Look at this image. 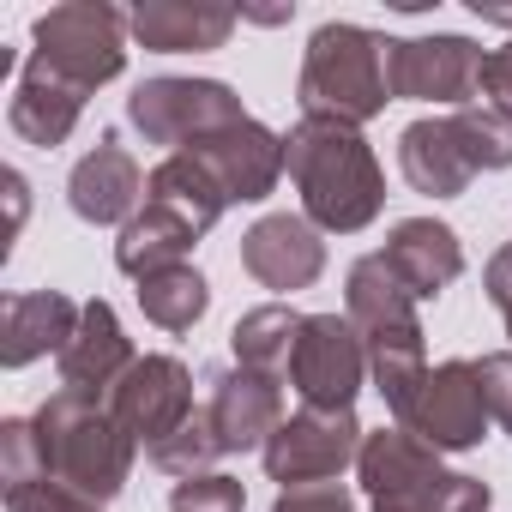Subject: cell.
Segmentation results:
<instances>
[{
  "label": "cell",
  "instance_id": "obj_1",
  "mask_svg": "<svg viewBox=\"0 0 512 512\" xmlns=\"http://www.w3.org/2000/svg\"><path fill=\"white\" fill-rule=\"evenodd\" d=\"M284 169L302 193V217L320 235H356L386 205V175L362 127L302 115L284 139Z\"/></svg>",
  "mask_w": 512,
  "mask_h": 512
},
{
  "label": "cell",
  "instance_id": "obj_2",
  "mask_svg": "<svg viewBox=\"0 0 512 512\" xmlns=\"http://www.w3.org/2000/svg\"><path fill=\"white\" fill-rule=\"evenodd\" d=\"M344 314L368 344V380L374 392L392 404V416L416 398V386L428 380V350H422V320H416V296L392 278V266L380 253L350 266L344 278Z\"/></svg>",
  "mask_w": 512,
  "mask_h": 512
},
{
  "label": "cell",
  "instance_id": "obj_3",
  "mask_svg": "<svg viewBox=\"0 0 512 512\" xmlns=\"http://www.w3.org/2000/svg\"><path fill=\"white\" fill-rule=\"evenodd\" d=\"M37 422V440H43V476L67 482L73 494L85 500H115L133 476V452L139 440L109 416L103 398H85V392H49V404L31 416Z\"/></svg>",
  "mask_w": 512,
  "mask_h": 512
},
{
  "label": "cell",
  "instance_id": "obj_4",
  "mask_svg": "<svg viewBox=\"0 0 512 512\" xmlns=\"http://www.w3.org/2000/svg\"><path fill=\"white\" fill-rule=\"evenodd\" d=\"M386 49H392V37L368 31V25H344V19L338 25H320L308 37L302 73H296L302 115L344 121V127H362V121L386 115V103H392Z\"/></svg>",
  "mask_w": 512,
  "mask_h": 512
},
{
  "label": "cell",
  "instance_id": "obj_5",
  "mask_svg": "<svg viewBox=\"0 0 512 512\" xmlns=\"http://www.w3.org/2000/svg\"><path fill=\"white\" fill-rule=\"evenodd\" d=\"M356 476H362V494H368L374 512H488L494 506L482 476L446 470L440 452L422 446L404 428L368 434L362 458H356Z\"/></svg>",
  "mask_w": 512,
  "mask_h": 512
},
{
  "label": "cell",
  "instance_id": "obj_6",
  "mask_svg": "<svg viewBox=\"0 0 512 512\" xmlns=\"http://www.w3.org/2000/svg\"><path fill=\"white\" fill-rule=\"evenodd\" d=\"M127 37H133V13H115L109 0H67V7L37 13L31 67L55 73L61 85L91 97L97 85L127 73Z\"/></svg>",
  "mask_w": 512,
  "mask_h": 512
},
{
  "label": "cell",
  "instance_id": "obj_7",
  "mask_svg": "<svg viewBox=\"0 0 512 512\" xmlns=\"http://www.w3.org/2000/svg\"><path fill=\"white\" fill-rule=\"evenodd\" d=\"M127 121L145 133V145H199L235 121H247L241 97L223 85V79H145L133 97H127Z\"/></svg>",
  "mask_w": 512,
  "mask_h": 512
},
{
  "label": "cell",
  "instance_id": "obj_8",
  "mask_svg": "<svg viewBox=\"0 0 512 512\" xmlns=\"http://www.w3.org/2000/svg\"><path fill=\"white\" fill-rule=\"evenodd\" d=\"M368 428L356 422V410H314L302 404L296 416L278 422V434L266 440V476L278 488H314V482H338L356 458H362Z\"/></svg>",
  "mask_w": 512,
  "mask_h": 512
},
{
  "label": "cell",
  "instance_id": "obj_9",
  "mask_svg": "<svg viewBox=\"0 0 512 512\" xmlns=\"http://www.w3.org/2000/svg\"><path fill=\"white\" fill-rule=\"evenodd\" d=\"M482 55L470 37L458 31H434V37H404L386 49V79H392V103H452L470 109V97H482Z\"/></svg>",
  "mask_w": 512,
  "mask_h": 512
},
{
  "label": "cell",
  "instance_id": "obj_10",
  "mask_svg": "<svg viewBox=\"0 0 512 512\" xmlns=\"http://www.w3.org/2000/svg\"><path fill=\"white\" fill-rule=\"evenodd\" d=\"M368 380V344L350 326V314H308L296 356H290V386L314 410H356V392Z\"/></svg>",
  "mask_w": 512,
  "mask_h": 512
},
{
  "label": "cell",
  "instance_id": "obj_11",
  "mask_svg": "<svg viewBox=\"0 0 512 512\" xmlns=\"http://www.w3.org/2000/svg\"><path fill=\"white\" fill-rule=\"evenodd\" d=\"M398 428L416 434L434 452H470V446H482L488 404H482L476 362H440V368H428V380L416 386V398L398 410Z\"/></svg>",
  "mask_w": 512,
  "mask_h": 512
},
{
  "label": "cell",
  "instance_id": "obj_12",
  "mask_svg": "<svg viewBox=\"0 0 512 512\" xmlns=\"http://www.w3.org/2000/svg\"><path fill=\"white\" fill-rule=\"evenodd\" d=\"M187 157L223 187L229 205H260L284 181V139L266 121H253V115L223 127V133H211V139H199V145H187Z\"/></svg>",
  "mask_w": 512,
  "mask_h": 512
},
{
  "label": "cell",
  "instance_id": "obj_13",
  "mask_svg": "<svg viewBox=\"0 0 512 512\" xmlns=\"http://www.w3.org/2000/svg\"><path fill=\"white\" fill-rule=\"evenodd\" d=\"M109 416L151 452L157 440H169L187 416H193V374H187V362H175V356H139L127 374H121V386L109 392Z\"/></svg>",
  "mask_w": 512,
  "mask_h": 512
},
{
  "label": "cell",
  "instance_id": "obj_14",
  "mask_svg": "<svg viewBox=\"0 0 512 512\" xmlns=\"http://www.w3.org/2000/svg\"><path fill=\"white\" fill-rule=\"evenodd\" d=\"M205 386H211V392H205V422H211L223 458H229V452H266V440H272L278 422H284V392H278V380L253 374V368H211Z\"/></svg>",
  "mask_w": 512,
  "mask_h": 512
},
{
  "label": "cell",
  "instance_id": "obj_15",
  "mask_svg": "<svg viewBox=\"0 0 512 512\" xmlns=\"http://www.w3.org/2000/svg\"><path fill=\"white\" fill-rule=\"evenodd\" d=\"M241 266H247V278H260L266 290L296 296V290L320 284L326 241H320V229L302 211H272V217H260L241 235Z\"/></svg>",
  "mask_w": 512,
  "mask_h": 512
},
{
  "label": "cell",
  "instance_id": "obj_16",
  "mask_svg": "<svg viewBox=\"0 0 512 512\" xmlns=\"http://www.w3.org/2000/svg\"><path fill=\"white\" fill-rule=\"evenodd\" d=\"M145 181H151V175L139 169V157H133L115 133H103L97 151H85V157L73 163V175H67V205H73L79 223L109 229V223H127V217L139 211Z\"/></svg>",
  "mask_w": 512,
  "mask_h": 512
},
{
  "label": "cell",
  "instance_id": "obj_17",
  "mask_svg": "<svg viewBox=\"0 0 512 512\" xmlns=\"http://www.w3.org/2000/svg\"><path fill=\"white\" fill-rule=\"evenodd\" d=\"M380 260L392 266V278H398L416 302H434L440 290H452V284L464 278V241H458V229L440 223V217H404V223H392Z\"/></svg>",
  "mask_w": 512,
  "mask_h": 512
},
{
  "label": "cell",
  "instance_id": "obj_18",
  "mask_svg": "<svg viewBox=\"0 0 512 512\" xmlns=\"http://www.w3.org/2000/svg\"><path fill=\"white\" fill-rule=\"evenodd\" d=\"M55 362H61V386L67 392H85V398H103L109 404V392L121 386V374L139 356H133V338L121 332L115 308L109 302H85L79 308V332H73V344Z\"/></svg>",
  "mask_w": 512,
  "mask_h": 512
},
{
  "label": "cell",
  "instance_id": "obj_19",
  "mask_svg": "<svg viewBox=\"0 0 512 512\" xmlns=\"http://www.w3.org/2000/svg\"><path fill=\"white\" fill-rule=\"evenodd\" d=\"M235 7L217 0H139L133 7V43L151 55H205L223 49L235 31Z\"/></svg>",
  "mask_w": 512,
  "mask_h": 512
},
{
  "label": "cell",
  "instance_id": "obj_20",
  "mask_svg": "<svg viewBox=\"0 0 512 512\" xmlns=\"http://www.w3.org/2000/svg\"><path fill=\"white\" fill-rule=\"evenodd\" d=\"M79 332V308L61 290H19L0 308V362L7 368H31L37 356H61Z\"/></svg>",
  "mask_w": 512,
  "mask_h": 512
},
{
  "label": "cell",
  "instance_id": "obj_21",
  "mask_svg": "<svg viewBox=\"0 0 512 512\" xmlns=\"http://www.w3.org/2000/svg\"><path fill=\"white\" fill-rule=\"evenodd\" d=\"M398 169H404V181L416 187V193H428V199H458L464 187H470V157H464V145H458V133H452V115H428V121H410L404 133H398Z\"/></svg>",
  "mask_w": 512,
  "mask_h": 512
},
{
  "label": "cell",
  "instance_id": "obj_22",
  "mask_svg": "<svg viewBox=\"0 0 512 512\" xmlns=\"http://www.w3.org/2000/svg\"><path fill=\"white\" fill-rule=\"evenodd\" d=\"M79 115H85V91H73V85H61L55 73H43V67L25 61L19 91H13V103H7V127H13L25 145L55 151V145L73 139Z\"/></svg>",
  "mask_w": 512,
  "mask_h": 512
},
{
  "label": "cell",
  "instance_id": "obj_23",
  "mask_svg": "<svg viewBox=\"0 0 512 512\" xmlns=\"http://www.w3.org/2000/svg\"><path fill=\"white\" fill-rule=\"evenodd\" d=\"M199 241V229L193 223H181L175 211H163V205H139L127 223H121V235H115V266L139 284V278H157V272H169V266H187V247Z\"/></svg>",
  "mask_w": 512,
  "mask_h": 512
},
{
  "label": "cell",
  "instance_id": "obj_24",
  "mask_svg": "<svg viewBox=\"0 0 512 512\" xmlns=\"http://www.w3.org/2000/svg\"><path fill=\"white\" fill-rule=\"evenodd\" d=\"M302 320L290 302H266V308H253L235 320L229 332V350H235V368H253V374H266V380H284L290 374V356H296V338H302Z\"/></svg>",
  "mask_w": 512,
  "mask_h": 512
},
{
  "label": "cell",
  "instance_id": "obj_25",
  "mask_svg": "<svg viewBox=\"0 0 512 512\" xmlns=\"http://www.w3.org/2000/svg\"><path fill=\"white\" fill-rule=\"evenodd\" d=\"M145 199L151 205H163V211H175L181 223H193L199 235L229 211V199H223V187L187 157V151H169L157 169H151V181H145Z\"/></svg>",
  "mask_w": 512,
  "mask_h": 512
},
{
  "label": "cell",
  "instance_id": "obj_26",
  "mask_svg": "<svg viewBox=\"0 0 512 512\" xmlns=\"http://www.w3.org/2000/svg\"><path fill=\"white\" fill-rule=\"evenodd\" d=\"M211 308V284L193 266H169L157 278H139V314L163 332H193Z\"/></svg>",
  "mask_w": 512,
  "mask_h": 512
},
{
  "label": "cell",
  "instance_id": "obj_27",
  "mask_svg": "<svg viewBox=\"0 0 512 512\" xmlns=\"http://www.w3.org/2000/svg\"><path fill=\"white\" fill-rule=\"evenodd\" d=\"M452 133L470 157V169H512V115L488 109V103H470V109H452Z\"/></svg>",
  "mask_w": 512,
  "mask_h": 512
},
{
  "label": "cell",
  "instance_id": "obj_28",
  "mask_svg": "<svg viewBox=\"0 0 512 512\" xmlns=\"http://www.w3.org/2000/svg\"><path fill=\"white\" fill-rule=\"evenodd\" d=\"M145 458H151L163 476H181V482H187V476H205V470L223 458V446H217V434H211L205 410H193V416H187V422H181L169 440H157Z\"/></svg>",
  "mask_w": 512,
  "mask_h": 512
},
{
  "label": "cell",
  "instance_id": "obj_29",
  "mask_svg": "<svg viewBox=\"0 0 512 512\" xmlns=\"http://www.w3.org/2000/svg\"><path fill=\"white\" fill-rule=\"evenodd\" d=\"M241 506H247V488H241L235 476H223V470L187 476V482H175V494H169V512H241Z\"/></svg>",
  "mask_w": 512,
  "mask_h": 512
},
{
  "label": "cell",
  "instance_id": "obj_30",
  "mask_svg": "<svg viewBox=\"0 0 512 512\" xmlns=\"http://www.w3.org/2000/svg\"><path fill=\"white\" fill-rule=\"evenodd\" d=\"M0 476H7V482L43 476V440H37L31 416H7V422H0Z\"/></svg>",
  "mask_w": 512,
  "mask_h": 512
},
{
  "label": "cell",
  "instance_id": "obj_31",
  "mask_svg": "<svg viewBox=\"0 0 512 512\" xmlns=\"http://www.w3.org/2000/svg\"><path fill=\"white\" fill-rule=\"evenodd\" d=\"M7 512H103V506L55 476H31V482H7Z\"/></svg>",
  "mask_w": 512,
  "mask_h": 512
},
{
  "label": "cell",
  "instance_id": "obj_32",
  "mask_svg": "<svg viewBox=\"0 0 512 512\" xmlns=\"http://www.w3.org/2000/svg\"><path fill=\"white\" fill-rule=\"evenodd\" d=\"M476 380H482V404H488V422L500 434H512V350H494L476 362Z\"/></svg>",
  "mask_w": 512,
  "mask_h": 512
},
{
  "label": "cell",
  "instance_id": "obj_33",
  "mask_svg": "<svg viewBox=\"0 0 512 512\" xmlns=\"http://www.w3.org/2000/svg\"><path fill=\"white\" fill-rule=\"evenodd\" d=\"M272 512H356L344 482H314V488H284Z\"/></svg>",
  "mask_w": 512,
  "mask_h": 512
},
{
  "label": "cell",
  "instance_id": "obj_34",
  "mask_svg": "<svg viewBox=\"0 0 512 512\" xmlns=\"http://www.w3.org/2000/svg\"><path fill=\"white\" fill-rule=\"evenodd\" d=\"M482 97H488V109L512 115V43L482 55Z\"/></svg>",
  "mask_w": 512,
  "mask_h": 512
},
{
  "label": "cell",
  "instance_id": "obj_35",
  "mask_svg": "<svg viewBox=\"0 0 512 512\" xmlns=\"http://www.w3.org/2000/svg\"><path fill=\"white\" fill-rule=\"evenodd\" d=\"M482 290H488V302H494V308H506V302H512V241H506V247L494 253V260H488Z\"/></svg>",
  "mask_w": 512,
  "mask_h": 512
},
{
  "label": "cell",
  "instance_id": "obj_36",
  "mask_svg": "<svg viewBox=\"0 0 512 512\" xmlns=\"http://www.w3.org/2000/svg\"><path fill=\"white\" fill-rule=\"evenodd\" d=\"M7 205H13V229H19L25 211H31V181H25L19 169H7Z\"/></svg>",
  "mask_w": 512,
  "mask_h": 512
},
{
  "label": "cell",
  "instance_id": "obj_37",
  "mask_svg": "<svg viewBox=\"0 0 512 512\" xmlns=\"http://www.w3.org/2000/svg\"><path fill=\"white\" fill-rule=\"evenodd\" d=\"M476 19H488V25H506V31H512V13H500V7H482V0H476Z\"/></svg>",
  "mask_w": 512,
  "mask_h": 512
},
{
  "label": "cell",
  "instance_id": "obj_38",
  "mask_svg": "<svg viewBox=\"0 0 512 512\" xmlns=\"http://www.w3.org/2000/svg\"><path fill=\"white\" fill-rule=\"evenodd\" d=\"M500 320H506V338H512V302H506V308H500Z\"/></svg>",
  "mask_w": 512,
  "mask_h": 512
}]
</instances>
